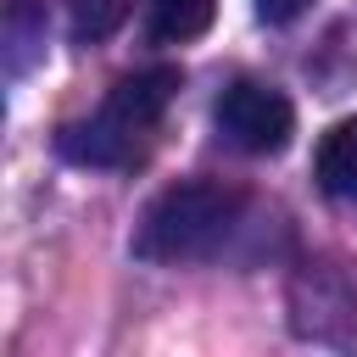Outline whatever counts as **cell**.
I'll use <instances>...</instances> for the list:
<instances>
[{"mask_svg":"<svg viewBox=\"0 0 357 357\" xmlns=\"http://www.w3.org/2000/svg\"><path fill=\"white\" fill-rule=\"evenodd\" d=\"M251 229V195L218 178H184L162 190L139 223H134V257L184 268V262H218L234 251V240Z\"/></svg>","mask_w":357,"mask_h":357,"instance_id":"cell-1","label":"cell"},{"mask_svg":"<svg viewBox=\"0 0 357 357\" xmlns=\"http://www.w3.org/2000/svg\"><path fill=\"white\" fill-rule=\"evenodd\" d=\"M178 84H184L178 67H145V73L117 78V84L106 89V100H100L84 123H67V128L56 134L61 156L78 162V167H134V162H145L151 134H156V123L167 117Z\"/></svg>","mask_w":357,"mask_h":357,"instance_id":"cell-2","label":"cell"},{"mask_svg":"<svg viewBox=\"0 0 357 357\" xmlns=\"http://www.w3.org/2000/svg\"><path fill=\"white\" fill-rule=\"evenodd\" d=\"M212 123L245 156H279L296 139V106H290V95L273 89V84H251V78H240V84H229L218 95Z\"/></svg>","mask_w":357,"mask_h":357,"instance_id":"cell-3","label":"cell"},{"mask_svg":"<svg viewBox=\"0 0 357 357\" xmlns=\"http://www.w3.org/2000/svg\"><path fill=\"white\" fill-rule=\"evenodd\" d=\"M312 178L324 195L357 206V117H340L324 139H318V156H312Z\"/></svg>","mask_w":357,"mask_h":357,"instance_id":"cell-4","label":"cell"},{"mask_svg":"<svg viewBox=\"0 0 357 357\" xmlns=\"http://www.w3.org/2000/svg\"><path fill=\"white\" fill-rule=\"evenodd\" d=\"M212 17H218V0H151V11H145L151 39H162V45L201 39L212 28Z\"/></svg>","mask_w":357,"mask_h":357,"instance_id":"cell-5","label":"cell"},{"mask_svg":"<svg viewBox=\"0 0 357 357\" xmlns=\"http://www.w3.org/2000/svg\"><path fill=\"white\" fill-rule=\"evenodd\" d=\"M67 6H73V33H78L84 45L106 39V33L128 17V0H67Z\"/></svg>","mask_w":357,"mask_h":357,"instance_id":"cell-6","label":"cell"},{"mask_svg":"<svg viewBox=\"0 0 357 357\" xmlns=\"http://www.w3.org/2000/svg\"><path fill=\"white\" fill-rule=\"evenodd\" d=\"M307 6H312V0H257V17H262V22H296Z\"/></svg>","mask_w":357,"mask_h":357,"instance_id":"cell-7","label":"cell"}]
</instances>
